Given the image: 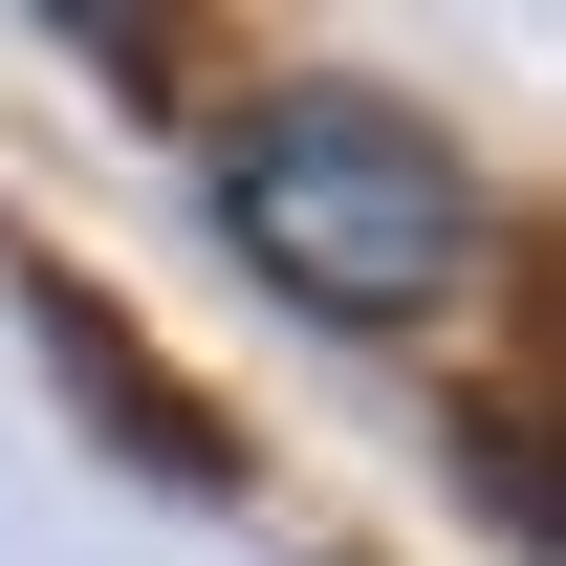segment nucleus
<instances>
[{"label": "nucleus", "instance_id": "1", "mask_svg": "<svg viewBox=\"0 0 566 566\" xmlns=\"http://www.w3.org/2000/svg\"><path fill=\"white\" fill-rule=\"evenodd\" d=\"M218 218H240V262L283 305H327V327H436L458 283H480V153L392 109V87H262L240 132H218Z\"/></svg>", "mask_w": 566, "mask_h": 566}]
</instances>
